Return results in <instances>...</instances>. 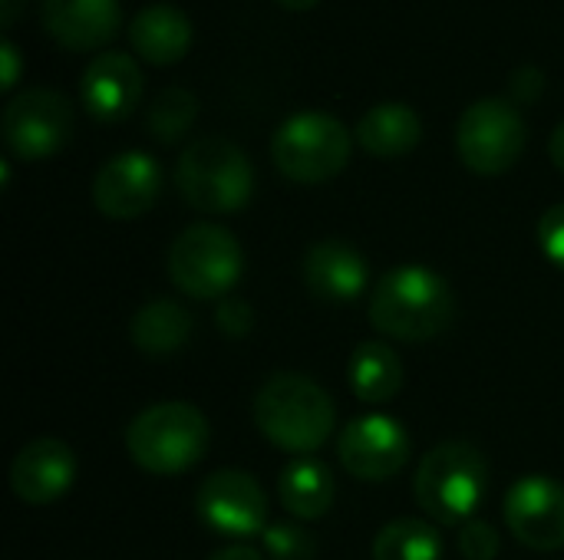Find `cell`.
I'll use <instances>...</instances> for the list:
<instances>
[{
	"mask_svg": "<svg viewBox=\"0 0 564 560\" xmlns=\"http://www.w3.org/2000/svg\"><path fill=\"white\" fill-rule=\"evenodd\" d=\"M443 535L420 518H397L373 538V560H440Z\"/></svg>",
	"mask_w": 564,
	"mask_h": 560,
	"instance_id": "603a6c76",
	"label": "cell"
},
{
	"mask_svg": "<svg viewBox=\"0 0 564 560\" xmlns=\"http://www.w3.org/2000/svg\"><path fill=\"white\" fill-rule=\"evenodd\" d=\"M195 116H198V99H195V92L185 89V86H165V89L152 99L145 122H149V132H152L159 142L172 145V142H178V139L192 129Z\"/></svg>",
	"mask_w": 564,
	"mask_h": 560,
	"instance_id": "cb8c5ba5",
	"label": "cell"
},
{
	"mask_svg": "<svg viewBox=\"0 0 564 560\" xmlns=\"http://www.w3.org/2000/svg\"><path fill=\"white\" fill-rule=\"evenodd\" d=\"M129 43L149 63H178L192 50V20L172 3H149L132 17Z\"/></svg>",
	"mask_w": 564,
	"mask_h": 560,
	"instance_id": "ac0fdd59",
	"label": "cell"
},
{
	"mask_svg": "<svg viewBox=\"0 0 564 560\" xmlns=\"http://www.w3.org/2000/svg\"><path fill=\"white\" fill-rule=\"evenodd\" d=\"M254 426L281 452L307 455L330 439L337 409L330 393L314 380L301 373H274L254 396Z\"/></svg>",
	"mask_w": 564,
	"mask_h": 560,
	"instance_id": "7a4b0ae2",
	"label": "cell"
},
{
	"mask_svg": "<svg viewBox=\"0 0 564 560\" xmlns=\"http://www.w3.org/2000/svg\"><path fill=\"white\" fill-rule=\"evenodd\" d=\"M354 135L347 125L317 109H304L288 116L274 139H271V158L278 172L297 185H321L340 175L350 162Z\"/></svg>",
	"mask_w": 564,
	"mask_h": 560,
	"instance_id": "8992f818",
	"label": "cell"
},
{
	"mask_svg": "<svg viewBox=\"0 0 564 560\" xmlns=\"http://www.w3.org/2000/svg\"><path fill=\"white\" fill-rule=\"evenodd\" d=\"M506 525L532 551L564 548V485L549 475H525L506 495Z\"/></svg>",
	"mask_w": 564,
	"mask_h": 560,
	"instance_id": "7c38bea8",
	"label": "cell"
},
{
	"mask_svg": "<svg viewBox=\"0 0 564 560\" xmlns=\"http://www.w3.org/2000/svg\"><path fill=\"white\" fill-rule=\"evenodd\" d=\"M254 323V314L251 307L241 300V297H225L221 307H218V327L228 333V337H245Z\"/></svg>",
	"mask_w": 564,
	"mask_h": 560,
	"instance_id": "83f0119b",
	"label": "cell"
},
{
	"mask_svg": "<svg viewBox=\"0 0 564 560\" xmlns=\"http://www.w3.org/2000/svg\"><path fill=\"white\" fill-rule=\"evenodd\" d=\"M489 488V465L469 442H440L420 462L413 492L436 525H466Z\"/></svg>",
	"mask_w": 564,
	"mask_h": 560,
	"instance_id": "5b68a950",
	"label": "cell"
},
{
	"mask_svg": "<svg viewBox=\"0 0 564 560\" xmlns=\"http://www.w3.org/2000/svg\"><path fill=\"white\" fill-rule=\"evenodd\" d=\"M208 560H264L254 548H248V545H228V548H221L218 554H212Z\"/></svg>",
	"mask_w": 564,
	"mask_h": 560,
	"instance_id": "4dcf8cb0",
	"label": "cell"
},
{
	"mask_svg": "<svg viewBox=\"0 0 564 560\" xmlns=\"http://www.w3.org/2000/svg\"><path fill=\"white\" fill-rule=\"evenodd\" d=\"M456 297L443 274L423 264L387 271L370 294V323L393 340L423 343L449 330Z\"/></svg>",
	"mask_w": 564,
	"mask_h": 560,
	"instance_id": "6da1fadb",
	"label": "cell"
},
{
	"mask_svg": "<svg viewBox=\"0 0 564 560\" xmlns=\"http://www.w3.org/2000/svg\"><path fill=\"white\" fill-rule=\"evenodd\" d=\"M182 198L205 215L241 211L254 195V168L245 149L225 135H205L185 145L175 165Z\"/></svg>",
	"mask_w": 564,
	"mask_h": 560,
	"instance_id": "277c9868",
	"label": "cell"
},
{
	"mask_svg": "<svg viewBox=\"0 0 564 560\" xmlns=\"http://www.w3.org/2000/svg\"><path fill=\"white\" fill-rule=\"evenodd\" d=\"M40 20L66 50H96L116 36L122 7L119 0H43Z\"/></svg>",
	"mask_w": 564,
	"mask_h": 560,
	"instance_id": "2e32d148",
	"label": "cell"
},
{
	"mask_svg": "<svg viewBox=\"0 0 564 560\" xmlns=\"http://www.w3.org/2000/svg\"><path fill=\"white\" fill-rule=\"evenodd\" d=\"M423 122L406 102H380L357 122V142L377 158H397L420 145Z\"/></svg>",
	"mask_w": 564,
	"mask_h": 560,
	"instance_id": "d6986e66",
	"label": "cell"
},
{
	"mask_svg": "<svg viewBox=\"0 0 564 560\" xmlns=\"http://www.w3.org/2000/svg\"><path fill=\"white\" fill-rule=\"evenodd\" d=\"M264 551L274 560H314L317 558V541L304 525L278 521L264 531Z\"/></svg>",
	"mask_w": 564,
	"mask_h": 560,
	"instance_id": "d4e9b609",
	"label": "cell"
},
{
	"mask_svg": "<svg viewBox=\"0 0 564 560\" xmlns=\"http://www.w3.org/2000/svg\"><path fill=\"white\" fill-rule=\"evenodd\" d=\"M212 442L208 419L192 403H155L126 429L129 459L149 475H182L195 469Z\"/></svg>",
	"mask_w": 564,
	"mask_h": 560,
	"instance_id": "3957f363",
	"label": "cell"
},
{
	"mask_svg": "<svg viewBox=\"0 0 564 560\" xmlns=\"http://www.w3.org/2000/svg\"><path fill=\"white\" fill-rule=\"evenodd\" d=\"M76 469H79L76 452L66 442L43 436V439L26 442L17 452V459L10 465V488L23 505L43 508L73 488Z\"/></svg>",
	"mask_w": 564,
	"mask_h": 560,
	"instance_id": "5bb4252c",
	"label": "cell"
},
{
	"mask_svg": "<svg viewBox=\"0 0 564 560\" xmlns=\"http://www.w3.org/2000/svg\"><path fill=\"white\" fill-rule=\"evenodd\" d=\"M367 281H370L367 257L340 238L317 241L304 257V284L321 300L330 304L357 300L367 290Z\"/></svg>",
	"mask_w": 564,
	"mask_h": 560,
	"instance_id": "e0dca14e",
	"label": "cell"
},
{
	"mask_svg": "<svg viewBox=\"0 0 564 560\" xmlns=\"http://www.w3.org/2000/svg\"><path fill=\"white\" fill-rule=\"evenodd\" d=\"M278 495H281V505L288 508V515H294L297 521H314L330 512L337 482H334V472L321 459L301 455L284 465V472L278 479Z\"/></svg>",
	"mask_w": 564,
	"mask_h": 560,
	"instance_id": "ffe728a7",
	"label": "cell"
},
{
	"mask_svg": "<svg viewBox=\"0 0 564 560\" xmlns=\"http://www.w3.org/2000/svg\"><path fill=\"white\" fill-rule=\"evenodd\" d=\"M281 7H288V10H307V7H314L317 0H278Z\"/></svg>",
	"mask_w": 564,
	"mask_h": 560,
	"instance_id": "836d02e7",
	"label": "cell"
},
{
	"mask_svg": "<svg viewBox=\"0 0 564 560\" xmlns=\"http://www.w3.org/2000/svg\"><path fill=\"white\" fill-rule=\"evenodd\" d=\"M188 337L192 314L175 300H152L129 323V340L145 356H172L188 343Z\"/></svg>",
	"mask_w": 564,
	"mask_h": 560,
	"instance_id": "44dd1931",
	"label": "cell"
},
{
	"mask_svg": "<svg viewBox=\"0 0 564 560\" xmlns=\"http://www.w3.org/2000/svg\"><path fill=\"white\" fill-rule=\"evenodd\" d=\"M549 155H552L555 168H562L564 172V119L555 125V132H552V139H549Z\"/></svg>",
	"mask_w": 564,
	"mask_h": 560,
	"instance_id": "1f68e13d",
	"label": "cell"
},
{
	"mask_svg": "<svg viewBox=\"0 0 564 560\" xmlns=\"http://www.w3.org/2000/svg\"><path fill=\"white\" fill-rule=\"evenodd\" d=\"M241 271L245 251L238 238L212 221L188 224L169 248V277L182 294L195 300L231 294V287L241 281Z\"/></svg>",
	"mask_w": 564,
	"mask_h": 560,
	"instance_id": "52a82bcc",
	"label": "cell"
},
{
	"mask_svg": "<svg viewBox=\"0 0 564 560\" xmlns=\"http://www.w3.org/2000/svg\"><path fill=\"white\" fill-rule=\"evenodd\" d=\"M73 102L59 89H23L3 109V142L23 162H40L66 149L73 135Z\"/></svg>",
	"mask_w": 564,
	"mask_h": 560,
	"instance_id": "9c48e42d",
	"label": "cell"
},
{
	"mask_svg": "<svg viewBox=\"0 0 564 560\" xmlns=\"http://www.w3.org/2000/svg\"><path fill=\"white\" fill-rule=\"evenodd\" d=\"M23 7H26V0H0V23L3 26H13L20 20Z\"/></svg>",
	"mask_w": 564,
	"mask_h": 560,
	"instance_id": "d6a6232c",
	"label": "cell"
},
{
	"mask_svg": "<svg viewBox=\"0 0 564 560\" xmlns=\"http://www.w3.org/2000/svg\"><path fill=\"white\" fill-rule=\"evenodd\" d=\"M337 459L360 482H387L410 462V436L400 419L370 413L344 426Z\"/></svg>",
	"mask_w": 564,
	"mask_h": 560,
	"instance_id": "8fae6325",
	"label": "cell"
},
{
	"mask_svg": "<svg viewBox=\"0 0 564 560\" xmlns=\"http://www.w3.org/2000/svg\"><path fill=\"white\" fill-rule=\"evenodd\" d=\"M162 195V165L149 152H119L93 178V201L112 221L145 215Z\"/></svg>",
	"mask_w": 564,
	"mask_h": 560,
	"instance_id": "4fadbf2b",
	"label": "cell"
},
{
	"mask_svg": "<svg viewBox=\"0 0 564 560\" xmlns=\"http://www.w3.org/2000/svg\"><path fill=\"white\" fill-rule=\"evenodd\" d=\"M509 89H512V96H516V99H522V102H535V99L542 96V89H545V76H542V69H539V66H519V69L512 73Z\"/></svg>",
	"mask_w": 564,
	"mask_h": 560,
	"instance_id": "f1b7e54d",
	"label": "cell"
},
{
	"mask_svg": "<svg viewBox=\"0 0 564 560\" xmlns=\"http://www.w3.org/2000/svg\"><path fill=\"white\" fill-rule=\"evenodd\" d=\"M139 96H142V73L129 53L106 50L79 76L83 109L96 122H122L139 106Z\"/></svg>",
	"mask_w": 564,
	"mask_h": 560,
	"instance_id": "9a60e30c",
	"label": "cell"
},
{
	"mask_svg": "<svg viewBox=\"0 0 564 560\" xmlns=\"http://www.w3.org/2000/svg\"><path fill=\"white\" fill-rule=\"evenodd\" d=\"M17 76H20V53L13 46L10 36L0 40V86L3 89H13L17 86Z\"/></svg>",
	"mask_w": 564,
	"mask_h": 560,
	"instance_id": "f546056e",
	"label": "cell"
},
{
	"mask_svg": "<svg viewBox=\"0 0 564 560\" xmlns=\"http://www.w3.org/2000/svg\"><path fill=\"white\" fill-rule=\"evenodd\" d=\"M539 241H542V251L545 257L562 267L564 271V201L562 205H552L542 221H539Z\"/></svg>",
	"mask_w": 564,
	"mask_h": 560,
	"instance_id": "4316f807",
	"label": "cell"
},
{
	"mask_svg": "<svg viewBox=\"0 0 564 560\" xmlns=\"http://www.w3.org/2000/svg\"><path fill=\"white\" fill-rule=\"evenodd\" d=\"M525 119L522 112L502 96L476 99L456 125V149L466 168L476 175H502L509 172L525 152Z\"/></svg>",
	"mask_w": 564,
	"mask_h": 560,
	"instance_id": "ba28073f",
	"label": "cell"
},
{
	"mask_svg": "<svg viewBox=\"0 0 564 560\" xmlns=\"http://www.w3.org/2000/svg\"><path fill=\"white\" fill-rule=\"evenodd\" d=\"M459 551L466 560H496L499 558V531L489 521H466L459 531Z\"/></svg>",
	"mask_w": 564,
	"mask_h": 560,
	"instance_id": "484cf974",
	"label": "cell"
},
{
	"mask_svg": "<svg viewBox=\"0 0 564 560\" xmlns=\"http://www.w3.org/2000/svg\"><path fill=\"white\" fill-rule=\"evenodd\" d=\"M195 512L205 528L225 538H254L268 528V498L254 475L238 469L212 472L195 492Z\"/></svg>",
	"mask_w": 564,
	"mask_h": 560,
	"instance_id": "30bf717a",
	"label": "cell"
},
{
	"mask_svg": "<svg viewBox=\"0 0 564 560\" xmlns=\"http://www.w3.org/2000/svg\"><path fill=\"white\" fill-rule=\"evenodd\" d=\"M350 389L360 403L380 406L403 389V363L393 347L367 340L350 356Z\"/></svg>",
	"mask_w": 564,
	"mask_h": 560,
	"instance_id": "7402d4cb",
	"label": "cell"
}]
</instances>
